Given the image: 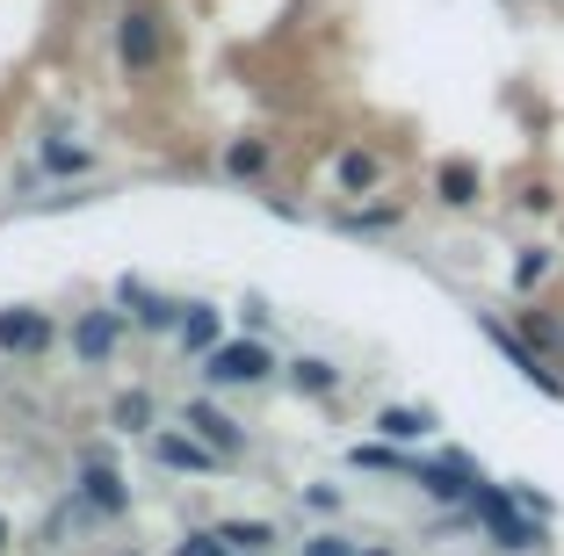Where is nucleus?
<instances>
[{"label": "nucleus", "mask_w": 564, "mask_h": 556, "mask_svg": "<svg viewBox=\"0 0 564 556\" xmlns=\"http://www.w3.org/2000/svg\"><path fill=\"white\" fill-rule=\"evenodd\" d=\"M470 513L485 521L492 549H507V556H543V542H550V521H543V513H529V506L514 499V491L485 484L478 499H470Z\"/></svg>", "instance_id": "f257e3e1"}, {"label": "nucleus", "mask_w": 564, "mask_h": 556, "mask_svg": "<svg viewBox=\"0 0 564 556\" xmlns=\"http://www.w3.org/2000/svg\"><path fill=\"white\" fill-rule=\"evenodd\" d=\"M478 326H485V340H492L499 355L514 361V369H521V377H529V383H535V391H543V397H564V377H557V361H543V355H535V347L521 340L514 326H507V318H492V312H485Z\"/></svg>", "instance_id": "f03ea898"}, {"label": "nucleus", "mask_w": 564, "mask_h": 556, "mask_svg": "<svg viewBox=\"0 0 564 556\" xmlns=\"http://www.w3.org/2000/svg\"><path fill=\"white\" fill-rule=\"evenodd\" d=\"M117 51H123V66H131V73L160 66V15H152V8H131V15L117 22Z\"/></svg>", "instance_id": "7ed1b4c3"}, {"label": "nucleus", "mask_w": 564, "mask_h": 556, "mask_svg": "<svg viewBox=\"0 0 564 556\" xmlns=\"http://www.w3.org/2000/svg\"><path fill=\"white\" fill-rule=\"evenodd\" d=\"M275 361H268V347H253V340H239V347H217L210 355V377L217 383H261Z\"/></svg>", "instance_id": "20e7f679"}, {"label": "nucleus", "mask_w": 564, "mask_h": 556, "mask_svg": "<svg viewBox=\"0 0 564 556\" xmlns=\"http://www.w3.org/2000/svg\"><path fill=\"white\" fill-rule=\"evenodd\" d=\"M0 347H8V355H44V347H51V318L0 312Z\"/></svg>", "instance_id": "39448f33"}, {"label": "nucleus", "mask_w": 564, "mask_h": 556, "mask_svg": "<svg viewBox=\"0 0 564 556\" xmlns=\"http://www.w3.org/2000/svg\"><path fill=\"white\" fill-rule=\"evenodd\" d=\"M160 462L166 470H217V462H232V456H217V448L196 441V434H160Z\"/></svg>", "instance_id": "423d86ee"}, {"label": "nucleus", "mask_w": 564, "mask_h": 556, "mask_svg": "<svg viewBox=\"0 0 564 556\" xmlns=\"http://www.w3.org/2000/svg\"><path fill=\"white\" fill-rule=\"evenodd\" d=\"M478 188H485V181H478V166H470V160H448L442 174H434V196H442L448 210H470V203H478Z\"/></svg>", "instance_id": "0eeeda50"}, {"label": "nucleus", "mask_w": 564, "mask_h": 556, "mask_svg": "<svg viewBox=\"0 0 564 556\" xmlns=\"http://www.w3.org/2000/svg\"><path fill=\"white\" fill-rule=\"evenodd\" d=\"M188 426H196V434H203V441L217 448V456H239V426L225 419L217 405H188Z\"/></svg>", "instance_id": "6e6552de"}, {"label": "nucleus", "mask_w": 564, "mask_h": 556, "mask_svg": "<svg viewBox=\"0 0 564 556\" xmlns=\"http://www.w3.org/2000/svg\"><path fill=\"white\" fill-rule=\"evenodd\" d=\"M117 326H123L117 312H95V318H80V326H73V347H80L87 361H101L109 347H117Z\"/></svg>", "instance_id": "1a4fd4ad"}, {"label": "nucleus", "mask_w": 564, "mask_h": 556, "mask_svg": "<svg viewBox=\"0 0 564 556\" xmlns=\"http://www.w3.org/2000/svg\"><path fill=\"white\" fill-rule=\"evenodd\" d=\"M427 412H413V405H383L377 412V434H383V441H420V434H427Z\"/></svg>", "instance_id": "9d476101"}, {"label": "nucleus", "mask_w": 564, "mask_h": 556, "mask_svg": "<svg viewBox=\"0 0 564 556\" xmlns=\"http://www.w3.org/2000/svg\"><path fill=\"white\" fill-rule=\"evenodd\" d=\"M377 181H383V160H377V152H340V188H348V196H369Z\"/></svg>", "instance_id": "9b49d317"}, {"label": "nucleus", "mask_w": 564, "mask_h": 556, "mask_svg": "<svg viewBox=\"0 0 564 556\" xmlns=\"http://www.w3.org/2000/svg\"><path fill=\"white\" fill-rule=\"evenodd\" d=\"M87 506H101V513H117L123 506V484H117V470H109V462H87Z\"/></svg>", "instance_id": "f8f14e48"}, {"label": "nucleus", "mask_w": 564, "mask_h": 556, "mask_svg": "<svg viewBox=\"0 0 564 556\" xmlns=\"http://www.w3.org/2000/svg\"><path fill=\"white\" fill-rule=\"evenodd\" d=\"M217 535H225V549H239V556L247 549H275V527L268 521H225Z\"/></svg>", "instance_id": "ddd939ff"}, {"label": "nucleus", "mask_w": 564, "mask_h": 556, "mask_svg": "<svg viewBox=\"0 0 564 556\" xmlns=\"http://www.w3.org/2000/svg\"><path fill=\"white\" fill-rule=\"evenodd\" d=\"M521 340H529L543 361H557V355H564V326H557V318H535V312H529V318H521Z\"/></svg>", "instance_id": "4468645a"}, {"label": "nucleus", "mask_w": 564, "mask_h": 556, "mask_svg": "<svg viewBox=\"0 0 564 556\" xmlns=\"http://www.w3.org/2000/svg\"><path fill=\"white\" fill-rule=\"evenodd\" d=\"M290 377H297V391H312V397L340 391V369H333V361H297V369H290Z\"/></svg>", "instance_id": "2eb2a0df"}, {"label": "nucleus", "mask_w": 564, "mask_h": 556, "mask_svg": "<svg viewBox=\"0 0 564 556\" xmlns=\"http://www.w3.org/2000/svg\"><path fill=\"white\" fill-rule=\"evenodd\" d=\"M550 268H557V253H550V246H529V253L514 261V290H535V282H543Z\"/></svg>", "instance_id": "dca6fc26"}, {"label": "nucleus", "mask_w": 564, "mask_h": 556, "mask_svg": "<svg viewBox=\"0 0 564 556\" xmlns=\"http://www.w3.org/2000/svg\"><path fill=\"white\" fill-rule=\"evenodd\" d=\"M182 347L210 355V347H217V312H188V318H182Z\"/></svg>", "instance_id": "f3484780"}, {"label": "nucleus", "mask_w": 564, "mask_h": 556, "mask_svg": "<svg viewBox=\"0 0 564 556\" xmlns=\"http://www.w3.org/2000/svg\"><path fill=\"white\" fill-rule=\"evenodd\" d=\"M225 166H232V174H261V166H268V145H261V138H239V145L225 152Z\"/></svg>", "instance_id": "a211bd4d"}, {"label": "nucleus", "mask_w": 564, "mask_h": 556, "mask_svg": "<svg viewBox=\"0 0 564 556\" xmlns=\"http://www.w3.org/2000/svg\"><path fill=\"white\" fill-rule=\"evenodd\" d=\"M109 419H117L123 434H138V426L152 419V397H138V391H131V397H117V412H109Z\"/></svg>", "instance_id": "6ab92c4d"}, {"label": "nucleus", "mask_w": 564, "mask_h": 556, "mask_svg": "<svg viewBox=\"0 0 564 556\" xmlns=\"http://www.w3.org/2000/svg\"><path fill=\"white\" fill-rule=\"evenodd\" d=\"M123 296H131V304H138V318H145V326H174V304H160V296L131 290V282H123Z\"/></svg>", "instance_id": "aec40b11"}, {"label": "nucleus", "mask_w": 564, "mask_h": 556, "mask_svg": "<svg viewBox=\"0 0 564 556\" xmlns=\"http://www.w3.org/2000/svg\"><path fill=\"white\" fill-rule=\"evenodd\" d=\"M348 231H383V225H399V210H355V217H340Z\"/></svg>", "instance_id": "412c9836"}, {"label": "nucleus", "mask_w": 564, "mask_h": 556, "mask_svg": "<svg viewBox=\"0 0 564 556\" xmlns=\"http://www.w3.org/2000/svg\"><path fill=\"white\" fill-rule=\"evenodd\" d=\"M44 166H58V174H80L87 152H66V145H44Z\"/></svg>", "instance_id": "4be33fe9"}, {"label": "nucleus", "mask_w": 564, "mask_h": 556, "mask_svg": "<svg viewBox=\"0 0 564 556\" xmlns=\"http://www.w3.org/2000/svg\"><path fill=\"white\" fill-rule=\"evenodd\" d=\"M174 556H225V535H188Z\"/></svg>", "instance_id": "5701e85b"}, {"label": "nucleus", "mask_w": 564, "mask_h": 556, "mask_svg": "<svg viewBox=\"0 0 564 556\" xmlns=\"http://www.w3.org/2000/svg\"><path fill=\"white\" fill-rule=\"evenodd\" d=\"M304 556H362V549H348L340 535H318V542H304Z\"/></svg>", "instance_id": "b1692460"}, {"label": "nucleus", "mask_w": 564, "mask_h": 556, "mask_svg": "<svg viewBox=\"0 0 564 556\" xmlns=\"http://www.w3.org/2000/svg\"><path fill=\"white\" fill-rule=\"evenodd\" d=\"M362 556H391V549H362Z\"/></svg>", "instance_id": "393cba45"}, {"label": "nucleus", "mask_w": 564, "mask_h": 556, "mask_svg": "<svg viewBox=\"0 0 564 556\" xmlns=\"http://www.w3.org/2000/svg\"><path fill=\"white\" fill-rule=\"evenodd\" d=\"M247 556H268V549H247Z\"/></svg>", "instance_id": "a878e982"}, {"label": "nucleus", "mask_w": 564, "mask_h": 556, "mask_svg": "<svg viewBox=\"0 0 564 556\" xmlns=\"http://www.w3.org/2000/svg\"><path fill=\"white\" fill-rule=\"evenodd\" d=\"M0 535H8V527H0Z\"/></svg>", "instance_id": "bb28decb"}]
</instances>
